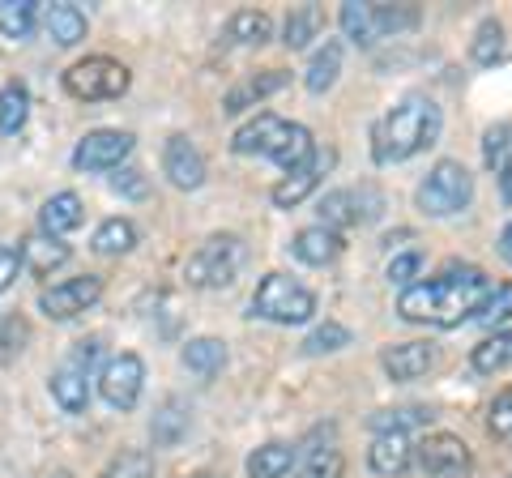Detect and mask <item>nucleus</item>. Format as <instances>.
I'll use <instances>...</instances> for the list:
<instances>
[{"label":"nucleus","mask_w":512,"mask_h":478,"mask_svg":"<svg viewBox=\"0 0 512 478\" xmlns=\"http://www.w3.org/2000/svg\"><path fill=\"white\" fill-rule=\"evenodd\" d=\"M47 389H52L56 406H60L64 414H86V406H90L86 372H77V368H69V363H64L60 372H52V380H47Z\"/></svg>","instance_id":"obj_22"},{"label":"nucleus","mask_w":512,"mask_h":478,"mask_svg":"<svg viewBox=\"0 0 512 478\" xmlns=\"http://www.w3.org/2000/svg\"><path fill=\"white\" fill-rule=\"evenodd\" d=\"M295 466V449L282 440H269L261 449H252L248 457V478H286Z\"/></svg>","instance_id":"obj_29"},{"label":"nucleus","mask_w":512,"mask_h":478,"mask_svg":"<svg viewBox=\"0 0 512 478\" xmlns=\"http://www.w3.org/2000/svg\"><path fill=\"white\" fill-rule=\"evenodd\" d=\"M205 478H210V474H205Z\"/></svg>","instance_id":"obj_50"},{"label":"nucleus","mask_w":512,"mask_h":478,"mask_svg":"<svg viewBox=\"0 0 512 478\" xmlns=\"http://www.w3.org/2000/svg\"><path fill=\"white\" fill-rule=\"evenodd\" d=\"M137 137L124 129H94L77 141L73 150V167L77 171H120V163L133 154Z\"/></svg>","instance_id":"obj_12"},{"label":"nucleus","mask_w":512,"mask_h":478,"mask_svg":"<svg viewBox=\"0 0 512 478\" xmlns=\"http://www.w3.org/2000/svg\"><path fill=\"white\" fill-rule=\"evenodd\" d=\"M39 22V0H0V35L30 39Z\"/></svg>","instance_id":"obj_31"},{"label":"nucleus","mask_w":512,"mask_h":478,"mask_svg":"<svg viewBox=\"0 0 512 478\" xmlns=\"http://www.w3.org/2000/svg\"><path fill=\"white\" fill-rule=\"evenodd\" d=\"M436 346L431 342H397L380 355V368L389 372V380L397 385H410V380H423L431 368H436Z\"/></svg>","instance_id":"obj_15"},{"label":"nucleus","mask_w":512,"mask_h":478,"mask_svg":"<svg viewBox=\"0 0 512 478\" xmlns=\"http://www.w3.org/2000/svg\"><path fill=\"white\" fill-rule=\"evenodd\" d=\"M26 338H30V329H26L22 316H5V321H0V359L18 355L26 346Z\"/></svg>","instance_id":"obj_43"},{"label":"nucleus","mask_w":512,"mask_h":478,"mask_svg":"<svg viewBox=\"0 0 512 478\" xmlns=\"http://www.w3.org/2000/svg\"><path fill=\"white\" fill-rule=\"evenodd\" d=\"M508 154H512V120H500V124H491L483 137V163L500 171Z\"/></svg>","instance_id":"obj_39"},{"label":"nucleus","mask_w":512,"mask_h":478,"mask_svg":"<svg viewBox=\"0 0 512 478\" xmlns=\"http://www.w3.org/2000/svg\"><path fill=\"white\" fill-rule=\"evenodd\" d=\"M508 363H512V329H495L491 338H483L470 350V368L483 372V376L504 372Z\"/></svg>","instance_id":"obj_26"},{"label":"nucleus","mask_w":512,"mask_h":478,"mask_svg":"<svg viewBox=\"0 0 512 478\" xmlns=\"http://www.w3.org/2000/svg\"><path fill=\"white\" fill-rule=\"evenodd\" d=\"M500 257L512 265V222H508V227L500 231Z\"/></svg>","instance_id":"obj_49"},{"label":"nucleus","mask_w":512,"mask_h":478,"mask_svg":"<svg viewBox=\"0 0 512 478\" xmlns=\"http://www.w3.org/2000/svg\"><path fill=\"white\" fill-rule=\"evenodd\" d=\"M440 107L436 99L427 94H406L393 111H384L372 129V158L380 167H393V163H406V158L423 154L427 146H436L440 137Z\"/></svg>","instance_id":"obj_2"},{"label":"nucleus","mask_w":512,"mask_h":478,"mask_svg":"<svg viewBox=\"0 0 512 478\" xmlns=\"http://www.w3.org/2000/svg\"><path fill=\"white\" fill-rule=\"evenodd\" d=\"M367 466H372L380 478H402L414 466V444L406 432H384L372 440L367 449Z\"/></svg>","instance_id":"obj_16"},{"label":"nucleus","mask_w":512,"mask_h":478,"mask_svg":"<svg viewBox=\"0 0 512 478\" xmlns=\"http://www.w3.org/2000/svg\"><path fill=\"white\" fill-rule=\"evenodd\" d=\"M111 188H116L120 197H146V175L141 171H133V167H120L116 175H111Z\"/></svg>","instance_id":"obj_44"},{"label":"nucleus","mask_w":512,"mask_h":478,"mask_svg":"<svg viewBox=\"0 0 512 478\" xmlns=\"http://www.w3.org/2000/svg\"><path fill=\"white\" fill-rule=\"evenodd\" d=\"M338 22H342V30H346V39L359 43V47H372V43L380 39V35H376V22H372V5H359V0H350V5H342Z\"/></svg>","instance_id":"obj_35"},{"label":"nucleus","mask_w":512,"mask_h":478,"mask_svg":"<svg viewBox=\"0 0 512 478\" xmlns=\"http://www.w3.org/2000/svg\"><path fill=\"white\" fill-rule=\"evenodd\" d=\"M244 265H248V244L231 231H218L184 261V278L197 291H222V286H231L244 274Z\"/></svg>","instance_id":"obj_4"},{"label":"nucleus","mask_w":512,"mask_h":478,"mask_svg":"<svg viewBox=\"0 0 512 478\" xmlns=\"http://www.w3.org/2000/svg\"><path fill=\"white\" fill-rule=\"evenodd\" d=\"M128 86H133V73L111 56H86L64 69V90L82 103H111L120 94H128Z\"/></svg>","instance_id":"obj_7"},{"label":"nucleus","mask_w":512,"mask_h":478,"mask_svg":"<svg viewBox=\"0 0 512 478\" xmlns=\"http://www.w3.org/2000/svg\"><path fill=\"white\" fill-rule=\"evenodd\" d=\"M188 423H192L188 402H180V397H167V402L154 410V419H150V436H154L158 449H171V444H180L188 436Z\"/></svg>","instance_id":"obj_21"},{"label":"nucleus","mask_w":512,"mask_h":478,"mask_svg":"<svg viewBox=\"0 0 512 478\" xmlns=\"http://www.w3.org/2000/svg\"><path fill=\"white\" fill-rule=\"evenodd\" d=\"M231 150L239 158H252V154L274 158V163L291 175L316 154V141H312V133L303 129V124L282 120V116H274V111H261L256 120H248V124H239L235 129Z\"/></svg>","instance_id":"obj_3"},{"label":"nucleus","mask_w":512,"mask_h":478,"mask_svg":"<svg viewBox=\"0 0 512 478\" xmlns=\"http://www.w3.org/2000/svg\"><path fill=\"white\" fill-rule=\"evenodd\" d=\"M184 368L197 372L201 380H214L222 368H227V342L222 338H192L184 346Z\"/></svg>","instance_id":"obj_24"},{"label":"nucleus","mask_w":512,"mask_h":478,"mask_svg":"<svg viewBox=\"0 0 512 478\" xmlns=\"http://www.w3.org/2000/svg\"><path fill=\"white\" fill-rule=\"evenodd\" d=\"M43 26H47V35H52L56 47H77L86 39V13L77 5H52Z\"/></svg>","instance_id":"obj_27"},{"label":"nucleus","mask_w":512,"mask_h":478,"mask_svg":"<svg viewBox=\"0 0 512 478\" xmlns=\"http://www.w3.org/2000/svg\"><path fill=\"white\" fill-rule=\"evenodd\" d=\"M18 269H22V257L13 252L9 244H0V295L13 286V278H18Z\"/></svg>","instance_id":"obj_46"},{"label":"nucleus","mask_w":512,"mask_h":478,"mask_svg":"<svg viewBox=\"0 0 512 478\" xmlns=\"http://www.w3.org/2000/svg\"><path fill=\"white\" fill-rule=\"evenodd\" d=\"M320 30H325V13L320 5H299L286 13V26H282V43L299 52V47H308L312 39H320Z\"/></svg>","instance_id":"obj_28"},{"label":"nucleus","mask_w":512,"mask_h":478,"mask_svg":"<svg viewBox=\"0 0 512 478\" xmlns=\"http://www.w3.org/2000/svg\"><path fill=\"white\" fill-rule=\"evenodd\" d=\"M419 269H423V252H402V257L389 261V278L410 286V278H419Z\"/></svg>","instance_id":"obj_45"},{"label":"nucleus","mask_w":512,"mask_h":478,"mask_svg":"<svg viewBox=\"0 0 512 478\" xmlns=\"http://www.w3.org/2000/svg\"><path fill=\"white\" fill-rule=\"evenodd\" d=\"M286 82H291V73H282V69L256 73V77H248V82H239L235 90L222 94V111H227V116H239V111H248V107H256V103H265L269 94H278Z\"/></svg>","instance_id":"obj_17"},{"label":"nucleus","mask_w":512,"mask_h":478,"mask_svg":"<svg viewBox=\"0 0 512 478\" xmlns=\"http://www.w3.org/2000/svg\"><path fill=\"white\" fill-rule=\"evenodd\" d=\"M329 163H333V154H329V150H316V154H312L299 171L282 175V180H278L274 188H269V201H274L278 210H295V205H303V201H308V197L316 193V184L325 180Z\"/></svg>","instance_id":"obj_13"},{"label":"nucleus","mask_w":512,"mask_h":478,"mask_svg":"<svg viewBox=\"0 0 512 478\" xmlns=\"http://www.w3.org/2000/svg\"><path fill=\"white\" fill-rule=\"evenodd\" d=\"M82 197L77 193H56V197H47L43 201V210H39V231L43 235H52V239H64L69 231L82 227Z\"/></svg>","instance_id":"obj_20"},{"label":"nucleus","mask_w":512,"mask_h":478,"mask_svg":"<svg viewBox=\"0 0 512 478\" xmlns=\"http://www.w3.org/2000/svg\"><path fill=\"white\" fill-rule=\"evenodd\" d=\"M141 389H146V363L133 350H120L111 355L99 372V393L111 410H133L141 402Z\"/></svg>","instance_id":"obj_10"},{"label":"nucleus","mask_w":512,"mask_h":478,"mask_svg":"<svg viewBox=\"0 0 512 478\" xmlns=\"http://www.w3.org/2000/svg\"><path fill=\"white\" fill-rule=\"evenodd\" d=\"M431 414L427 410H380V414H372V427H376V436H384V432H406L410 423H427Z\"/></svg>","instance_id":"obj_41"},{"label":"nucleus","mask_w":512,"mask_h":478,"mask_svg":"<svg viewBox=\"0 0 512 478\" xmlns=\"http://www.w3.org/2000/svg\"><path fill=\"white\" fill-rule=\"evenodd\" d=\"M90 248L99 252V257H124V252L137 248V227L133 218H107L99 231H94Z\"/></svg>","instance_id":"obj_30"},{"label":"nucleus","mask_w":512,"mask_h":478,"mask_svg":"<svg viewBox=\"0 0 512 478\" xmlns=\"http://www.w3.org/2000/svg\"><path fill=\"white\" fill-rule=\"evenodd\" d=\"M163 175L175 188H184V193H197V188L205 184V158H201L197 146H192V137H184V133L167 137V146H163Z\"/></svg>","instance_id":"obj_14"},{"label":"nucleus","mask_w":512,"mask_h":478,"mask_svg":"<svg viewBox=\"0 0 512 478\" xmlns=\"http://www.w3.org/2000/svg\"><path fill=\"white\" fill-rule=\"evenodd\" d=\"M99 359V338H86V342H77V350H73V359H69V368H77V372H90V363Z\"/></svg>","instance_id":"obj_47"},{"label":"nucleus","mask_w":512,"mask_h":478,"mask_svg":"<svg viewBox=\"0 0 512 478\" xmlns=\"http://www.w3.org/2000/svg\"><path fill=\"white\" fill-rule=\"evenodd\" d=\"M487 427L495 440H512V389H500L487 410Z\"/></svg>","instance_id":"obj_40"},{"label":"nucleus","mask_w":512,"mask_h":478,"mask_svg":"<svg viewBox=\"0 0 512 478\" xmlns=\"http://www.w3.org/2000/svg\"><path fill=\"white\" fill-rule=\"evenodd\" d=\"M500 197H504V205H512V154L504 158V167H500Z\"/></svg>","instance_id":"obj_48"},{"label":"nucleus","mask_w":512,"mask_h":478,"mask_svg":"<svg viewBox=\"0 0 512 478\" xmlns=\"http://www.w3.org/2000/svg\"><path fill=\"white\" fill-rule=\"evenodd\" d=\"M342 474H346V457L338 449H325V453H316L295 478H342Z\"/></svg>","instance_id":"obj_42"},{"label":"nucleus","mask_w":512,"mask_h":478,"mask_svg":"<svg viewBox=\"0 0 512 478\" xmlns=\"http://www.w3.org/2000/svg\"><path fill=\"white\" fill-rule=\"evenodd\" d=\"M338 73H342V43L325 39L320 52L312 56L308 73H303V86H308L312 94H325V90H333V82H338Z\"/></svg>","instance_id":"obj_25"},{"label":"nucleus","mask_w":512,"mask_h":478,"mask_svg":"<svg viewBox=\"0 0 512 478\" xmlns=\"http://www.w3.org/2000/svg\"><path fill=\"white\" fill-rule=\"evenodd\" d=\"M26 120H30V90L22 82L0 86V133H5V137L22 133Z\"/></svg>","instance_id":"obj_32"},{"label":"nucleus","mask_w":512,"mask_h":478,"mask_svg":"<svg viewBox=\"0 0 512 478\" xmlns=\"http://www.w3.org/2000/svg\"><path fill=\"white\" fill-rule=\"evenodd\" d=\"M474 201V175L457 158H440L419 184V210L427 218H453Z\"/></svg>","instance_id":"obj_6"},{"label":"nucleus","mask_w":512,"mask_h":478,"mask_svg":"<svg viewBox=\"0 0 512 478\" xmlns=\"http://www.w3.org/2000/svg\"><path fill=\"white\" fill-rule=\"evenodd\" d=\"M99 478H154V453H146V449H120L103 466Z\"/></svg>","instance_id":"obj_36"},{"label":"nucleus","mask_w":512,"mask_h":478,"mask_svg":"<svg viewBox=\"0 0 512 478\" xmlns=\"http://www.w3.org/2000/svg\"><path fill=\"white\" fill-rule=\"evenodd\" d=\"M414 461H419L423 474H431V478H461V474H470L474 453H470V444L453 432H431L414 444Z\"/></svg>","instance_id":"obj_11"},{"label":"nucleus","mask_w":512,"mask_h":478,"mask_svg":"<svg viewBox=\"0 0 512 478\" xmlns=\"http://www.w3.org/2000/svg\"><path fill=\"white\" fill-rule=\"evenodd\" d=\"M103 299V278L99 274H77V278H64L56 286H43L39 291V312L47 321H73L82 316L86 308H94Z\"/></svg>","instance_id":"obj_9"},{"label":"nucleus","mask_w":512,"mask_h":478,"mask_svg":"<svg viewBox=\"0 0 512 478\" xmlns=\"http://www.w3.org/2000/svg\"><path fill=\"white\" fill-rule=\"evenodd\" d=\"M491 278L474 265H448L440 278L427 282H410L402 295H397V316L410 325H466L474 321V312L483 308V299L491 295Z\"/></svg>","instance_id":"obj_1"},{"label":"nucleus","mask_w":512,"mask_h":478,"mask_svg":"<svg viewBox=\"0 0 512 478\" xmlns=\"http://www.w3.org/2000/svg\"><path fill=\"white\" fill-rule=\"evenodd\" d=\"M342 248H346V239L338 235V231H329V227H303L295 239H291V252H295V261H303V265H333L342 257Z\"/></svg>","instance_id":"obj_18"},{"label":"nucleus","mask_w":512,"mask_h":478,"mask_svg":"<svg viewBox=\"0 0 512 478\" xmlns=\"http://www.w3.org/2000/svg\"><path fill=\"white\" fill-rule=\"evenodd\" d=\"M508 316H512V282H500V286H491V295L483 299V308L474 312V321L487 329H500Z\"/></svg>","instance_id":"obj_38"},{"label":"nucleus","mask_w":512,"mask_h":478,"mask_svg":"<svg viewBox=\"0 0 512 478\" xmlns=\"http://www.w3.org/2000/svg\"><path fill=\"white\" fill-rule=\"evenodd\" d=\"M316 308V295L286 274H265L252 291V316H261L269 325H303L316 316Z\"/></svg>","instance_id":"obj_5"},{"label":"nucleus","mask_w":512,"mask_h":478,"mask_svg":"<svg viewBox=\"0 0 512 478\" xmlns=\"http://www.w3.org/2000/svg\"><path fill=\"white\" fill-rule=\"evenodd\" d=\"M470 56H474V65H495V60L504 56V22L500 18H483L474 30V43H470Z\"/></svg>","instance_id":"obj_33"},{"label":"nucleus","mask_w":512,"mask_h":478,"mask_svg":"<svg viewBox=\"0 0 512 478\" xmlns=\"http://www.w3.org/2000/svg\"><path fill=\"white\" fill-rule=\"evenodd\" d=\"M384 210V201L372 184H359V188H333L316 201V214H320V227L329 231H346V227H363Z\"/></svg>","instance_id":"obj_8"},{"label":"nucleus","mask_w":512,"mask_h":478,"mask_svg":"<svg viewBox=\"0 0 512 478\" xmlns=\"http://www.w3.org/2000/svg\"><path fill=\"white\" fill-rule=\"evenodd\" d=\"M22 265L30 269V274H39V278H47V274H56L60 265H69V257H73V248L64 244V239H52V235H43V231H35V235H26L22 239Z\"/></svg>","instance_id":"obj_19"},{"label":"nucleus","mask_w":512,"mask_h":478,"mask_svg":"<svg viewBox=\"0 0 512 478\" xmlns=\"http://www.w3.org/2000/svg\"><path fill=\"white\" fill-rule=\"evenodd\" d=\"M350 342V329L338 325V321H325V325H316L308 338H303V355H333V350H346Z\"/></svg>","instance_id":"obj_37"},{"label":"nucleus","mask_w":512,"mask_h":478,"mask_svg":"<svg viewBox=\"0 0 512 478\" xmlns=\"http://www.w3.org/2000/svg\"><path fill=\"white\" fill-rule=\"evenodd\" d=\"M269 35H274V22H269L265 9H239L227 22V43L235 47H261L269 43Z\"/></svg>","instance_id":"obj_23"},{"label":"nucleus","mask_w":512,"mask_h":478,"mask_svg":"<svg viewBox=\"0 0 512 478\" xmlns=\"http://www.w3.org/2000/svg\"><path fill=\"white\" fill-rule=\"evenodd\" d=\"M372 22H376L380 39H393V35H406V30L419 26V9L414 5H372Z\"/></svg>","instance_id":"obj_34"}]
</instances>
